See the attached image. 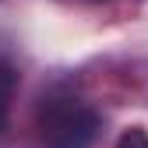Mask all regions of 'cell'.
<instances>
[{
    "mask_svg": "<svg viewBox=\"0 0 148 148\" xmlns=\"http://www.w3.org/2000/svg\"><path fill=\"white\" fill-rule=\"evenodd\" d=\"M99 134V113L81 99L57 95L46 99L35 116L39 148H92Z\"/></svg>",
    "mask_w": 148,
    "mask_h": 148,
    "instance_id": "obj_1",
    "label": "cell"
},
{
    "mask_svg": "<svg viewBox=\"0 0 148 148\" xmlns=\"http://www.w3.org/2000/svg\"><path fill=\"white\" fill-rule=\"evenodd\" d=\"M116 148H148V131L145 127H127L116 141Z\"/></svg>",
    "mask_w": 148,
    "mask_h": 148,
    "instance_id": "obj_3",
    "label": "cell"
},
{
    "mask_svg": "<svg viewBox=\"0 0 148 148\" xmlns=\"http://www.w3.org/2000/svg\"><path fill=\"white\" fill-rule=\"evenodd\" d=\"M18 81H21L18 67L7 57H0V134H4V127L11 120V106H14V95H18Z\"/></svg>",
    "mask_w": 148,
    "mask_h": 148,
    "instance_id": "obj_2",
    "label": "cell"
}]
</instances>
